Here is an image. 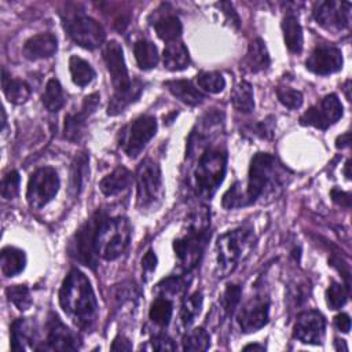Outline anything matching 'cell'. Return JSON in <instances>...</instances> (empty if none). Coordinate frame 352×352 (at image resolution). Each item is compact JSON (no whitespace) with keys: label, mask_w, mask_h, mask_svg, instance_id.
<instances>
[{"label":"cell","mask_w":352,"mask_h":352,"mask_svg":"<svg viewBox=\"0 0 352 352\" xmlns=\"http://www.w3.org/2000/svg\"><path fill=\"white\" fill-rule=\"evenodd\" d=\"M59 304L81 330H91L98 318V302L89 279L77 268L70 270L59 290Z\"/></svg>","instance_id":"cell-1"},{"label":"cell","mask_w":352,"mask_h":352,"mask_svg":"<svg viewBox=\"0 0 352 352\" xmlns=\"http://www.w3.org/2000/svg\"><path fill=\"white\" fill-rule=\"evenodd\" d=\"M286 172L276 157L268 153H257L250 161L249 179L245 190L246 205L254 204L260 198L282 188Z\"/></svg>","instance_id":"cell-2"},{"label":"cell","mask_w":352,"mask_h":352,"mask_svg":"<svg viewBox=\"0 0 352 352\" xmlns=\"http://www.w3.org/2000/svg\"><path fill=\"white\" fill-rule=\"evenodd\" d=\"M209 213L206 208L198 209L188 220L187 232L173 242V250L184 271H191L197 267L210 236Z\"/></svg>","instance_id":"cell-3"},{"label":"cell","mask_w":352,"mask_h":352,"mask_svg":"<svg viewBox=\"0 0 352 352\" xmlns=\"http://www.w3.org/2000/svg\"><path fill=\"white\" fill-rule=\"evenodd\" d=\"M227 168V154L221 148L206 147L192 172L194 190L202 198H210L221 184Z\"/></svg>","instance_id":"cell-4"},{"label":"cell","mask_w":352,"mask_h":352,"mask_svg":"<svg viewBox=\"0 0 352 352\" xmlns=\"http://www.w3.org/2000/svg\"><path fill=\"white\" fill-rule=\"evenodd\" d=\"M254 245V234L250 227H239L219 236L216 243L217 263L221 276L235 270L239 260Z\"/></svg>","instance_id":"cell-5"},{"label":"cell","mask_w":352,"mask_h":352,"mask_svg":"<svg viewBox=\"0 0 352 352\" xmlns=\"http://www.w3.org/2000/svg\"><path fill=\"white\" fill-rule=\"evenodd\" d=\"M131 241V224L126 217L106 216L102 221L98 238H96V252L98 256L111 261L120 257L128 248Z\"/></svg>","instance_id":"cell-6"},{"label":"cell","mask_w":352,"mask_h":352,"mask_svg":"<svg viewBox=\"0 0 352 352\" xmlns=\"http://www.w3.org/2000/svg\"><path fill=\"white\" fill-rule=\"evenodd\" d=\"M104 210H96L74 234L69 243V254L80 264L95 270L98 265L96 238L102 221L106 217Z\"/></svg>","instance_id":"cell-7"},{"label":"cell","mask_w":352,"mask_h":352,"mask_svg":"<svg viewBox=\"0 0 352 352\" xmlns=\"http://www.w3.org/2000/svg\"><path fill=\"white\" fill-rule=\"evenodd\" d=\"M164 195L162 173L160 165L144 158L136 169V201L140 210L157 208Z\"/></svg>","instance_id":"cell-8"},{"label":"cell","mask_w":352,"mask_h":352,"mask_svg":"<svg viewBox=\"0 0 352 352\" xmlns=\"http://www.w3.org/2000/svg\"><path fill=\"white\" fill-rule=\"evenodd\" d=\"M63 26L70 38L87 50L100 47L106 38L103 26L85 14H74L67 16Z\"/></svg>","instance_id":"cell-9"},{"label":"cell","mask_w":352,"mask_h":352,"mask_svg":"<svg viewBox=\"0 0 352 352\" xmlns=\"http://www.w3.org/2000/svg\"><path fill=\"white\" fill-rule=\"evenodd\" d=\"M60 182L56 170L51 166L38 168L30 175L26 199L30 208L40 209L52 201L59 190Z\"/></svg>","instance_id":"cell-10"},{"label":"cell","mask_w":352,"mask_h":352,"mask_svg":"<svg viewBox=\"0 0 352 352\" xmlns=\"http://www.w3.org/2000/svg\"><path fill=\"white\" fill-rule=\"evenodd\" d=\"M155 132V118L153 116H140L121 131L118 144L128 157L135 158L151 140Z\"/></svg>","instance_id":"cell-11"},{"label":"cell","mask_w":352,"mask_h":352,"mask_svg":"<svg viewBox=\"0 0 352 352\" xmlns=\"http://www.w3.org/2000/svg\"><path fill=\"white\" fill-rule=\"evenodd\" d=\"M342 117V104L336 94L326 95L315 106L309 107L301 117V125L315 126L318 129H327Z\"/></svg>","instance_id":"cell-12"},{"label":"cell","mask_w":352,"mask_h":352,"mask_svg":"<svg viewBox=\"0 0 352 352\" xmlns=\"http://www.w3.org/2000/svg\"><path fill=\"white\" fill-rule=\"evenodd\" d=\"M314 18L324 29L344 30L351 23V3L334 0L316 3Z\"/></svg>","instance_id":"cell-13"},{"label":"cell","mask_w":352,"mask_h":352,"mask_svg":"<svg viewBox=\"0 0 352 352\" xmlns=\"http://www.w3.org/2000/svg\"><path fill=\"white\" fill-rule=\"evenodd\" d=\"M80 348L77 334H74L55 314H50L47 322V340L37 351H76Z\"/></svg>","instance_id":"cell-14"},{"label":"cell","mask_w":352,"mask_h":352,"mask_svg":"<svg viewBox=\"0 0 352 352\" xmlns=\"http://www.w3.org/2000/svg\"><path fill=\"white\" fill-rule=\"evenodd\" d=\"M326 320L319 311L308 309L297 316L293 337L304 344L319 345L323 341Z\"/></svg>","instance_id":"cell-15"},{"label":"cell","mask_w":352,"mask_h":352,"mask_svg":"<svg viewBox=\"0 0 352 352\" xmlns=\"http://www.w3.org/2000/svg\"><path fill=\"white\" fill-rule=\"evenodd\" d=\"M270 300L265 296L252 297L238 312L236 322L243 333L257 331L268 323Z\"/></svg>","instance_id":"cell-16"},{"label":"cell","mask_w":352,"mask_h":352,"mask_svg":"<svg viewBox=\"0 0 352 352\" xmlns=\"http://www.w3.org/2000/svg\"><path fill=\"white\" fill-rule=\"evenodd\" d=\"M342 62L344 60L340 48L322 44L315 47V50L308 56L305 66L309 72L315 74L327 76L341 70Z\"/></svg>","instance_id":"cell-17"},{"label":"cell","mask_w":352,"mask_h":352,"mask_svg":"<svg viewBox=\"0 0 352 352\" xmlns=\"http://www.w3.org/2000/svg\"><path fill=\"white\" fill-rule=\"evenodd\" d=\"M99 94L94 92L84 98L82 104L77 113H70L65 117L63 125V136L70 142H77L82 136V131L85 126L87 118L95 113L99 106Z\"/></svg>","instance_id":"cell-18"},{"label":"cell","mask_w":352,"mask_h":352,"mask_svg":"<svg viewBox=\"0 0 352 352\" xmlns=\"http://www.w3.org/2000/svg\"><path fill=\"white\" fill-rule=\"evenodd\" d=\"M103 60L110 73L111 84H113L114 89L124 88L131 82L128 69L125 65V59H124L122 47L117 41L111 40L104 45Z\"/></svg>","instance_id":"cell-19"},{"label":"cell","mask_w":352,"mask_h":352,"mask_svg":"<svg viewBox=\"0 0 352 352\" xmlns=\"http://www.w3.org/2000/svg\"><path fill=\"white\" fill-rule=\"evenodd\" d=\"M10 330L12 351L25 352L29 346L36 349L34 341H37V327L33 320H29L28 318H18L12 322Z\"/></svg>","instance_id":"cell-20"},{"label":"cell","mask_w":352,"mask_h":352,"mask_svg":"<svg viewBox=\"0 0 352 352\" xmlns=\"http://www.w3.org/2000/svg\"><path fill=\"white\" fill-rule=\"evenodd\" d=\"M58 50V40L52 33H38L25 41L23 55L29 60L52 56Z\"/></svg>","instance_id":"cell-21"},{"label":"cell","mask_w":352,"mask_h":352,"mask_svg":"<svg viewBox=\"0 0 352 352\" xmlns=\"http://www.w3.org/2000/svg\"><path fill=\"white\" fill-rule=\"evenodd\" d=\"M143 92V82L139 78L131 80V82L120 89H114L113 96L109 100L107 114L117 116L122 113L129 104L136 102Z\"/></svg>","instance_id":"cell-22"},{"label":"cell","mask_w":352,"mask_h":352,"mask_svg":"<svg viewBox=\"0 0 352 352\" xmlns=\"http://www.w3.org/2000/svg\"><path fill=\"white\" fill-rule=\"evenodd\" d=\"M271 63L268 50L265 47V43L263 38L256 37L248 48V52L243 58V69H246L250 73H258L265 69H268Z\"/></svg>","instance_id":"cell-23"},{"label":"cell","mask_w":352,"mask_h":352,"mask_svg":"<svg viewBox=\"0 0 352 352\" xmlns=\"http://www.w3.org/2000/svg\"><path fill=\"white\" fill-rule=\"evenodd\" d=\"M165 87L175 98L188 106H198L205 100V95L188 80H169Z\"/></svg>","instance_id":"cell-24"},{"label":"cell","mask_w":352,"mask_h":352,"mask_svg":"<svg viewBox=\"0 0 352 352\" xmlns=\"http://www.w3.org/2000/svg\"><path fill=\"white\" fill-rule=\"evenodd\" d=\"M132 180V173L125 166L120 165L100 180L99 188L104 195H117L121 191L126 190L131 186Z\"/></svg>","instance_id":"cell-25"},{"label":"cell","mask_w":352,"mask_h":352,"mask_svg":"<svg viewBox=\"0 0 352 352\" xmlns=\"http://www.w3.org/2000/svg\"><path fill=\"white\" fill-rule=\"evenodd\" d=\"M162 60H164V66L168 70L179 72L188 67L190 55L186 45L182 41L176 40L166 44L162 54Z\"/></svg>","instance_id":"cell-26"},{"label":"cell","mask_w":352,"mask_h":352,"mask_svg":"<svg viewBox=\"0 0 352 352\" xmlns=\"http://www.w3.org/2000/svg\"><path fill=\"white\" fill-rule=\"evenodd\" d=\"M1 87L8 102L14 104L25 103L29 99L32 92L30 87L25 81L12 78L4 67L1 69Z\"/></svg>","instance_id":"cell-27"},{"label":"cell","mask_w":352,"mask_h":352,"mask_svg":"<svg viewBox=\"0 0 352 352\" xmlns=\"http://www.w3.org/2000/svg\"><path fill=\"white\" fill-rule=\"evenodd\" d=\"M0 264L3 275L15 276L23 271L26 265V254L18 248L6 246L0 253Z\"/></svg>","instance_id":"cell-28"},{"label":"cell","mask_w":352,"mask_h":352,"mask_svg":"<svg viewBox=\"0 0 352 352\" xmlns=\"http://www.w3.org/2000/svg\"><path fill=\"white\" fill-rule=\"evenodd\" d=\"M282 32L287 50L293 54H300L302 50V29L296 15L287 14L282 21Z\"/></svg>","instance_id":"cell-29"},{"label":"cell","mask_w":352,"mask_h":352,"mask_svg":"<svg viewBox=\"0 0 352 352\" xmlns=\"http://www.w3.org/2000/svg\"><path fill=\"white\" fill-rule=\"evenodd\" d=\"M89 155L87 153H80L74 157L70 169V191L77 197L84 186L87 175L89 172Z\"/></svg>","instance_id":"cell-30"},{"label":"cell","mask_w":352,"mask_h":352,"mask_svg":"<svg viewBox=\"0 0 352 352\" xmlns=\"http://www.w3.org/2000/svg\"><path fill=\"white\" fill-rule=\"evenodd\" d=\"M133 54L138 66L143 70H150L155 67L160 59L157 47L151 41L144 38H140L133 44Z\"/></svg>","instance_id":"cell-31"},{"label":"cell","mask_w":352,"mask_h":352,"mask_svg":"<svg viewBox=\"0 0 352 352\" xmlns=\"http://www.w3.org/2000/svg\"><path fill=\"white\" fill-rule=\"evenodd\" d=\"M231 103L235 110L241 113H250L254 109V99H253V88L252 85L242 80L239 81L231 91Z\"/></svg>","instance_id":"cell-32"},{"label":"cell","mask_w":352,"mask_h":352,"mask_svg":"<svg viewBox=\"0 0 352 352\" xmlns=\"http://www.w3.org/2000/svg\"><path fill=\"white\" fill-rule=\"evenodd\" d=\"M69 70H70L73 82L78 87H85L88 84H91L96 76L94 67L87 60H84L82 58H80L77 55L70 56Z\"/></svg>","instance_id":"cell-33"},{"label":"cell","mask_w":352,"mask_h":352,"mask_svg":"<svg viewBox=\"0 0 352 352\" xmlns=\"http://www.w3.org/2000/svg\"><path fill=\"white\" fill-rule=\"evenodd\" d=\"M154 29L160 38H162L166 43H172L179 40V37L182 36L183 26L176 15H166L160 18L154 23Z\"/></svg>","instance_id":"cell-34"},{"label":"cell","mask_w":352,"mask_h":352,"mask_svg":"<svg viewBox=\"0 0 352 352\" xmlns=\"http://www.w3.org/2000/svg\"><path fill=\"white\" fill-rule=\"evenodd\" d=\"M43 104L44 107L51 111L55 113L58 110H60L65 104V95H63V89L60 82L56 78H51L48 80L44 94L41 96Z\"/></svg>","instance_id":"cell-35"},{"label":"cell","mask_w":352,"mask_h":352,"mask_svg":"<svg viewBox=\"0 0 352 352\" xmlns=\"http://www.w3.org/2000/svg\"><path fill=\"white\" fill-rule=\"evenodd\" d=\"M172 314H173L172 301L165 296H160L153 301L148 316L153 323H155L157 326L165 327L169 324L172 319Z\"/></svg>","instance_id":"cell-36"},{"label":"cell","mask_w":352,"mask_h":352,"mask_svg":"<svg viewBox=\"0 0 352 352\" xmlns=\"http://www.w3.org/2000/svg\"><path fill=\"white\" fill-rule=\"evenodd\" d=\"M195 81L199 88L209 94H219L226 87V80L219 72H199L195 76Z\"/></svg>","instance_id":"cell-37"},{"label":"cell","mask_w":352,"mask_h":352,"mask_svg":"<svg viewBox=\"0 0 352 352\" xmlns=\"http://www.w3.org/2000/svg\"><path fill=\"white\" fill-rule=\"evenodd\" d=\"M201 308H202V294L199 292H195L191 296L186 297L180 309V320L183 326L186 327L190 326L197 318V315H199Z\"/></svg>","instance_id":"cell-38"},{"label":"cell","mask_w":352,"mask_h":352,"mask_svg":"<svg viewBox=\"0 0 352 352\" xmlns=\"http://www.w3.org/2000/svg\"><path fill=\"white\" fill-rule=\"evenodd\" d=\"M184 351H206L210 345V337L202 327L188 331L182 341Z\"/></svg>","instance_id":"cell-39"},{"label":"cell","mask_w":352,"mask_h":352,"mask_svg":"<svg viewBox=\"0 0 352 352\" xmlns=\"http://www.w3.org/2000/svg\"><path fill=\"white\" fill-rule=\"evenodd\" d=\"M6 294L8 300L19 309L26 311L30 308L33 300L30 296V290L26 285H12L6 289Z\"/></svg>","instance_id":"cell-40"},{"label":"cell","mask_w":352,"mask_h":352,"mask_svg":"<svg viewBox=\"0 0 352 352\" xmlns=\"http://www.w3.org/2000/svg\"><path fill=\"white\" fill-rule=\"evenodd\" d=\"M349 296V286L338 282H331L326 290V302L331 309L341 308Z\"/></svg>","instance_id":"cell-41"},{"label":"cell","mask_w":352,"mask_h":352,"mask_svg":"<svg viewBox=\"0 0 352 352\" xmlns=\"http://www.w3.org/2000/svg\"><path fill=\"white\" fill-rule=\"evenodd\" d=\"M221 205L226 209H235L241 206H246V199H245V190H242V186L239 182L234 183L223 195Z\"/></svg>","instance_id":"cell-42"},{"label":"cell","mask_w":352,"mask_h":352,"mask_svg":"<svg viewBox=\"0 0 352 352\" xmlns=\"http://www.w3.org/2000/svg\"><path fill=\"white\" fill-rule=\"evenodd\" d=\"M276 96L283 106H286L292 110H296L302 104V94L300 91L289 88V87L276 88Z\"/></svg>","instance_id":"cell-43"},{"label":"cell","mask_w":352,"mask_h":352,"mask_svg":"<svg viewBox=\"0 0 352 352\" xmlns=\"http://www.w3.org/2000/svg\"><path fill=\"white\" fill-rule=\"evenodd\" d=\"M19 183L21 177L18 170H10L4 175L1 180V197L4 199H12L19 192Z\"/></svg>","instance_id":"cell-44"},{"label":"cell","mask_w":352,"mask_h":352,"mask_svg":"<svg viewBox=\"0 0 352 352\" xmlns=\"http://www.w3.org/2000/svg\"><path fill=\"white\" fill-rule=\"evenodd\" d=\"M241 294H242V290L238 285H228L224 294H223V298H221V307H223V311L226 312V315H232L234 311L236 309L239 301H241Z\"/></svg>","instance_id":"cell-45"},{"label":"cell","mask_w":352,"mask_h":352,"mask_svg":"<svg viewBox=\"0 0 352 352\" xmlns=\"http://www.w3.org/2000/svg\"><path fill=\"white\" fill-rule=\"evenodd\" d=\"M148 348L153 351H175V342L165 334H157L148 341Z\"/></svg>","instance_id":"cell-46"},{"label":"cell","mask_w":352,"mask_h":352,"mask_svg":"<svg viewBox=\"0 0 352 352\" xmlns=\"http://www.w3.org/2000/svg\"><path fill=\"white\" fill-rule=\"evenodd\" d=\"M217 6L221 8L223 14L227 16V21H228L234 28H239V16H238V14L235 12L232 4L228 3V1H221V3H219Z\"/></svg>","instance_id":"cell-47"},{"label":"cell","mask_w":352,"mask_h":352,"mask_svg":"<svg viewBox=\"0 0 352 352\" xmlns=\"http://www.w3.org/2000/svg\"><path fill=\"white\" fill-rule=\"evenodd\" d=\"M330 195L333 198V201L344 208H351V194L338 188H333L330 191Z\"/></svg>","instance_id":"cell-48"},{"label":"cell","mask_w":352,"mask_h":352,"mask_svg":"<svg viewBox=\"0 0 352 352\" xmlns=\"http://www.w3.org/2000/svg\"><path fill=\"white\" fill-rule=\"evenodd\" d=\"M157 267V256L153 250H147L144 257L142 258V268L146 274H151Z\"/></svg>","instance_id":"cell-49"},{"label":"cell","mask_w":352,"mask_h":352,"mask_svg":"<svg viewBox=\"0 0 352 352\" xmlns=\"http://www.w3.org/2000/svg\"><path fill=\"white\" fill-rule=\"evenodd\" d=\"M272 126H274L272 121H268V120L264 121L263 120L261 122L254 125V133L261 136V138H270L272 135V129H274Z\"/></svg>","instance_id":"cell-50"},{"label":"cell","mask_w":352,"mask_h":352,"mask_svg":"<svg viewBox=\"0 0 352 352\" xmlns=\"http://www.w3.org/2000/svg\"><path fill=\"white\" fill-rule=\"evenodd\" d=\"M334 323H336V327L342 333H348L351 329V319L346 314H338L334 318Z\"/></svg>","instance_id":"cell-51"},{"label":"cell","mask_w":352,"mask_h":352,"mask_svg":"<svg viewBox=\"0 0 352 352\" xmlns=\"http://www.w3.org/2000/svg\"><path fill=\"white\" fill-rule=\"evenodd\" d=\"M132 349V344L129 342L128 338L125 337H117L113 344H111V351H131Z\"/></svg>","instance_id":"cell-52"},{"label":"cell","mask_w":352,"mask_h":352,"mask_svg":"<svg viewBox=\"0 0 352 352\" xmlns=\"http://www.w3.org/2000/svg\"><path fill=\"white\" fill-rule=\"evenodd\" d=\"M349 143H351V133L349 132H345L344 135L338 136L337 140H336V147L337 148H345V147H349Z\"/></svg>","instance_id":"cell-53"},{"label":"cell","mask_w":352,"mask_h":352,"mask_svg":"<svg viewBox=\"0 0 352 352\" xmlns=\"http://www.w3.org/2000/svg\"><path fill=\"white\" fill-rule=\"evenodd\" d=\"M245 351H249V349H258V351H264L265 346L264 345H260V344H249L246 346H243Z\"/></svg>","instance_id":"cell-54"},{"label":"cell","mask_w":352,"mask_h":352,"mask_svg":"<svg viewBox=\"0 0 352 352\" xmlns=\"http://www.w3.org/2000/svg\"><path fill=\"white\" fill-rule=\"evenodd\" d=\"M349 166H351V161L348 160V161L345 162V169H344V172H345V176H346V179H351V173H349Z\"/></svg>","instance_id":"cell-55"}]
</instances>
